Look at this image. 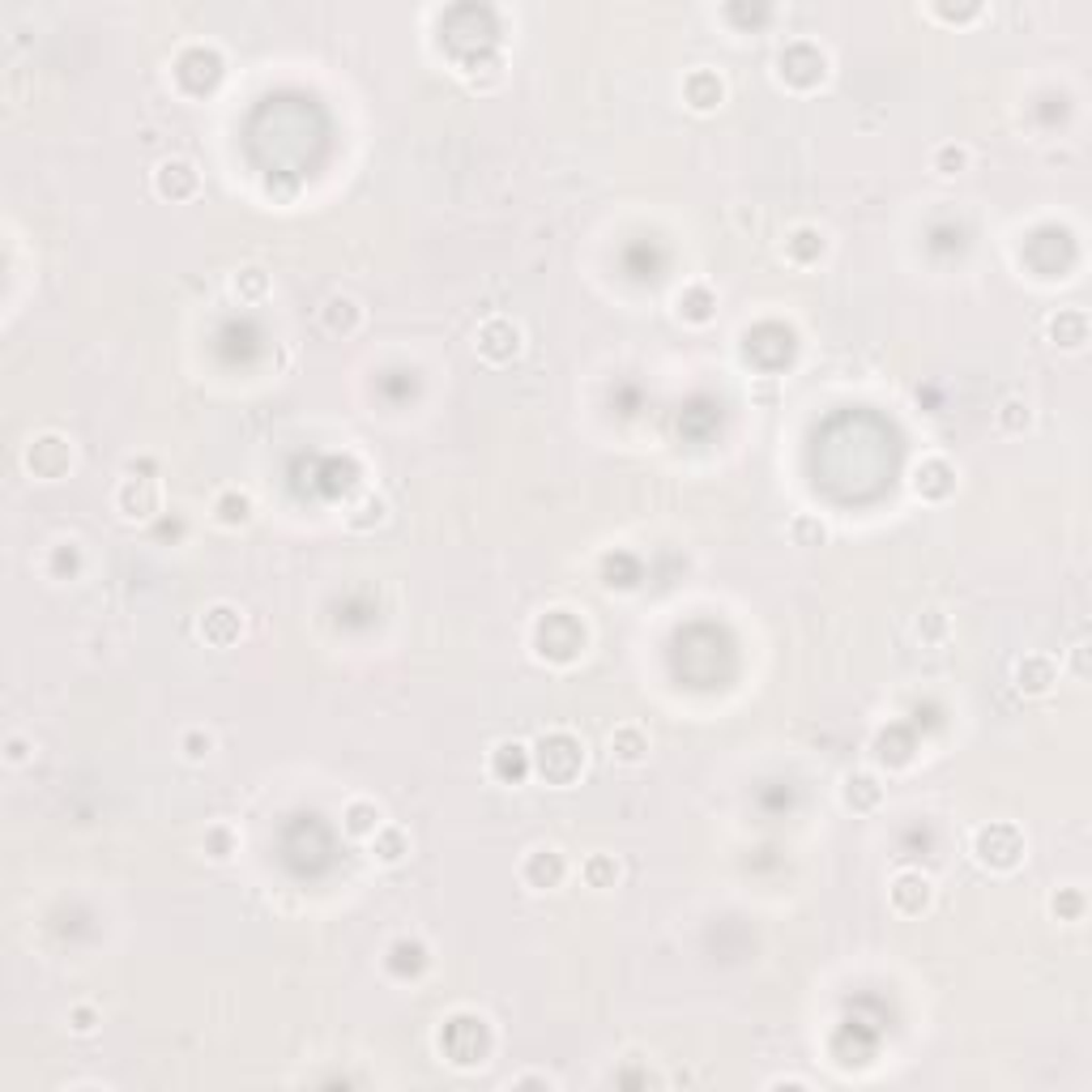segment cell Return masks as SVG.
Instances as JSON below:
<instances>
[{
	"label": "cell",
	"mask_w": 1092,
	"mask_h": 1092,
	"mask_svg": "<svg viewBox=\"0 0 1092 1092\" xmlns=\"http://www.w3.org/2000/svg\"><path fill=\"white\" fill-rule=\"evenodd\" d=\"M533 768L542 772L551 786H572L585 768V743L568 730H555V735H542L538 739V755H533Z\"/></svg>",
	"instance_id": "cell-1"
},
{
	"label": "cell",
	"mask_w": 1092,
	"mask_h": 1092,
	"mask_svg": "<svg viewBox=\"0 0 1092 1092\" xmlns=\"http://www.w3.org/2000/svg\"><path fill=\"white\" fill-rule=\"evenodd\" d=\"M973 853L986 871H1016L1024 862V833L1016 824H986L973 837Z\"/></svg>",
	"instance_id": "cell-2"
},
{
	"label": "cell",
	"mask_w": 1092,
	"mask_h": 1092,
	"mask_svg": "<svg viewBox=\"0 0 1092 1092\" xmlns=\"http://www.w3.org/2000/svg\"><path fill=\"white\" fill-rule=\"evenodd\" d=\"M777 77L790 90H815L819 81L828 77V60L815 43H790V48L777 56Z\"/></svg>",
	"instance_id": "cell-3"
},
{
	"label": "cell",
	"mask_w": 1092,
	"mask_h": 1092,
	"mask_svg": "<svg viewBox=\"0 0 1092 1092\" xmlns=\"http://www.w3.org/2000/svg\"><path fill=\"white\" fill-rule=\"evenodd\" d=\"M474 350L495 363V368H504V363H513L521 350H525V333L517 321H508V316H491V321L478 325V338H474Z\"/></svg>",
	"instance_id": "cell-4"
},
{
	"label": "cell",
	"mask_w": 1092,
	"mask_h": 1092,
	"mask_svg": "<svg viewBox=\"0 0 1092 1092\" xmlns=\"http://www.w3.org/2000/svg\"><path fill=\"white\" fill-rule=\"evenodd\" d=\"M69 466H73V444H69L65 436H39V440H30V448H26V470H30L34 478L56 482V478L69 474Z\"/></svg>",
	"instance_id": "cell-5"
},
{
	"label": "cell",
	"mask_w": 1092,
	"mask_h": 1092,
	"mask_svg": "<svg viewBox=\"0 0 1092 1092\" xmlns=\"http://www.w3.org/2000/svg\"><path fill=\"white\" fill-rule=\"evenodd\" d=\"M116 508L124 521H150L163 508V487L158 478H124L116 491Z\"/></svg>",
	"instance_id": "cell-6"
},
{
	"label": "cell",
	"mask_w": 1092,
	"mask_h": 1092,
	"mask_svg": "<svg viewBox=\"0 0 1092 1092\" xmlns=\"http://www.w3.org/2000/svg\"><path fill=\"white\" fill-rule=\"evenodd\" d=\"M564 875H568V862H564V853L551 849V845L529 849L525 862H521V879H525L533 892H551V888H560Z\"/></svg>",
	"instance_id": "cell-7"
},
{
	"label": "cell",
	"mask_w": 1092,
	"mask_h": 1092,
	"mask_svg": "<svg viewBox=\"0 0 1092 1092\" xmlns=\"http://www.w3.org/2000/svg\"><path fill=\"white\" fill-rule=\"evenodd\" d=\"M154 193L163 201H193L201 193V175L189 158H167L158 171H154Z\"/></svg>",
	"instance_id": "cell-8"
},
{
	"label": "cell",
	"mask_w": 1092,
	"mask_h": 1092,
	"mask_svg": "<svg viewBox=\"0 0 1092 1092\" xmlns=\"http://www.w3.org/2000/svg\"><path fill=\"white\" fill-rule=\"evenodd\" d=\"M888 896H892V909H896V914L918 918V914H926L930 900H935V884H930L922 871H900V875L892 879Z\"/></svg>",
	"instance_id": "cell-9"
},
{
	"label": "cell",
	"mask_w": 1092,
	"mask_h": 1092,
	"mask_svg": "<svg viewBox=\"0 0 1092 1092\" xmlns=\"http://www.w3.org/2000/svg\"><path fill=\"white\" fill-rule=\"evenodd\" d=\"M197 631H201V641H205V645H214V649H231V645L240 641V636H244V615H240L235 606L218 602V606H209V611L201 615Z\"/></svg>",
	"instance_id": "cell-10"
},
{
	"label": "cell",
	"mask_w": 1092,
	"mask_h": 1092,
	"mask_svg": "<svg viewBox=\"0 0 1092 1092\" xmlns=\"http://www.w3.org/2000/svg\"><path fill=\"white\" fill-rule=\"evenodd\" d=\"M1059 682V662L1050 653H1028L1016 662V692L1020 696H1045Z\"/></svg>",
	"instance_id": "cell-11"
},
{
	"label": "cell",
	"mask_w": 1092,
	"mask_h": 1092,
	"mask_svg": "<svg viewBox=\"0 0 1092 1092\" xmlns=\"http://www.w3.org/2000/svg\"><path fill=\"white\" fill-rule=\"evenodd\" d=\"M321 325L329 338H354L363 329V307L350 295H329L321 307Z\"/></svg>",
	"instance_id": "cell-12"
},
{
	"label": "cell",
	"mask_w": 1092,
	"mask_h": 1092,
	"mask_svg": "<svg viewBox=\"0 0 1092 1092\" xmlns=\"http://www.w3.org/2000/svg\"><path fill=\"white\" fill-rule=\"evenodd\" d=\"M682 99H688V107L700 111V116L717 111L725 103V81L717 73H709V69H696L688 81H682Z\"/></svg>",
	"instance_id": "cell-13"
},
{
	"label": "cell",
	"mask_w": 1092,
	"mask_h": 1092,
	"mask_svg": "<svg viewBox=\"0 0 1092 1092\" xmlns=\"http://www.w3.org/2000/svg\"><path fill=\"white\" fill-rule=\"evenodd\" d=\"M529 768H533V760L521 743H495V751H491V777L495 781L517 786V781L529 777Z\"/></svg>",
	"instance_id": "cell-14"
},
{
	"label": "cell",
	"mask_w": 1092,
	"mask_h": 1092,
	"mask_svg": "<svg viewBox=\"0 0 1092 1092\" xmlns=\"http://www.w3.org/2000/svg\"><path fill=\"white\" fill-rule=\"evenodd\" d=\"M252 513H256L252 495L240 491V487H226V491L214 495V521H218L222 529H240V525H248Z\"/></svg>",
	"instance_id": "cell-15"
},
{
	"label": "cell",
	"mask_w": 1092,
	"mask_h": 1092,
	"mask_svg": "<svg viewBox=\"0 0 1092 1092\" xmlns=\"http://www.w3.org/2000/svg\"><path fill=\"white\" fill-rule=\"evenodd\" d=\"M914 491H918L922 499H947V495L955 491V470H951L943 457H930V462H922V466L914 470Z\"/></svg>",
	"instance_id": "cell-16"
},
{
	"label": "cell",
	"mask_w": 1092,
	"mask_h": 1092,
	"mask_svg": "<svg viewBox=\"0 0 1092 1092\" xmlns=\"http://www.w3.org/2000/svg\"><path fill=\"white\" fill-rule=\"evenodd\" d=\"M342 824H346V833H350L354 841H372V837L384 828V811H380L376 802H368V798H354V802L342 811Z\"/></svg>",
	"instance_id": "cell-17"
},
{
	"label": "cell",
	"mask_w": 1092,
	"mask_h": 1092,
	"mask_svg": "<svg viewBox=\"0 0 1092 1092\" xmlns=\"http://www.w3.org/2000/svg\"><path fill=\"white\" fill-rule=\"evenodd\" d=\"M611 760L615 764H645L649 760V735L641 730V725H619V730L611 735Z\"/></svg>",
	"instance_id": "cell-18"
},
{
	"label": "cell",
	"mask_w": 1092,
	"mask_h": 1092,
	"mask_svg": "<svg viewBox=\"0 0 1092 1092\" xmlns=\"http://www.w3.org/2000/svg\"><path fill=\"white\" fill-rule=\"evenodd\" d=\"M1050 338L1063 350H1079L1088 342V312L1084 307H1067V312L1050 316Z\"/></svg>",
	"instance_id": "cell-19"
},
{
	"label": "cell",
	"mask_w": 1092,
	"mask_h": 1092,
	"mask_svg": "<svg viewBox=\"0 0 1092 1092\" xmlns=\"http://www.w3.org/2000/svg\"><path fill=\"white\" fill-rule=\"evenodd\" d=\"M824 231H819V226H794L790 231V240H786V256L794 260V265H815L819 256H824Z\"/></svg>",
	"instance_id": "cell-20"
},
{
	"label": "cell",
	"mask_w": 1092,
	"mask_h": 1092,
	"mask_svg": "<svg viewBox=\"0 0 1092 1092\" xmlns=\"http://www.w3.org/2000/svg\"><path fill=\"white\" fill-rule=\"evenodd\" d=\"M372 858L384 862V867H401L409 858V833L397 828V824H384L376 837H372Z\"/></svg>",
	"instance_id": "cell-21"
},
{
	"label": "cell",
	"mask_w": 1092,
	"mask_h": 1092,
	"mask_svg": "<svg viewBox=\"0 0 1092 1092\" xmlns=\"http://www.w3.org/2000/svg\"><path fill=\"white\" fill-rule=\"evenodd\" d=\"M969 167H973V150H969L965 142H943V146H935V154H930V171L943 175V179L965 175Z\"/></svg>",
	"instance_id": "cell-22"
},
{
	"label": "cell",
	"mask_w": 1092,
	"mask_h": 1092,
	"mask_svg": "<svg viewBox=\"0 0 1092 1092\" xmlns=\"http://www.w3.org/2000/svg\"><path fill=\"white\" fill-rule=\"evenodd\" d=\"M879 802H884V786L871 777V772H853V777H845V806L875 811Z\"/></svg>",
	"instance_id": "cell-23"
},
{
	"label": "cell",
	"mask_w": 1092,
	"mask_h": 1092,
	"mask_svg": "<svg viewBox=\"0 0 1092 1092\" xmlns=\"http://www.w3.org/2000/svg\"><path fill=\"white\" fill-rule=\"evenodd\" d=\"M389 521V504L380 495H363L358 504L346 513V525L350 529H376V525H384Z\"/></svg>",
	"instance_id": "cell-24"
},
{
	"label": "cell",
	"mask_w": 1092,
	"mask_h": 1092,
	"mask_svg": "<svg viewBox=\"0 0 1092 1092\" xmlns=\"http://www.w3.org/2000/svg\"><path fill=\"white\" fill-rule=\"evenodd\" d=\"M713 307H717V299H713L709 287H692L688 295H678V316H682V321H692V325L713 321Z\"/></svg>",
	"instance_id": "cell-25"
},
{
	"label": "cell",
	"mask_w": 1092,
	"mask_h": 1092,
	"mask_svg": "<svg viewBox=\"0 0 1092 1092\" xmlns=\"http://www.w3.org/2000/svg\"><path fill=\"white\" fill-rule=\"evenodd\" d=\"M994 423L1016 436V431H1024L1033 423V405L1024 397H1003V401H998V409H994Z\"/></svg>",
	"instance_id": "cell-26"
},
{
	"label": "cell",
	"mask_w": 1092,
	"mask_h": 1092,
	"mask_svg": "<svg viewBox=\"0 0 1092 1092\" xmlns=\"http://www.w3.org/2000/svg\"><path fill=\"white\" fill-rule=\"evenodd\" d=\"M580 875H585L589 888H615V879H619V862L606 858V853H598V858H589V862H585Z\"/></svg>",
	"instance_id": "cell-27"
},
{
	"label": "cell",
	"mask_w": 1092,
	"mask_h": 1092,
	"mask_svg": "<svg viewBox=\"0 0 1092 1092\" xmlns=\"http://www.w3.org/2000/svg\"><path fill=\"white\" fill-rule=\"evenodd\" d=\"M231 287H235V295H240V299H248V303H260V299L269 295V278H265V269H240Z\"/></svg>",
	"instance_id": "cell-28"
},
{
	"label": "cell",
	"mask_w": 1092,
	"mask_h": 1092,
	"mask_svg": "<svg viewBox=\"0 0 1092 1092\" xmlns=\"http://www.w3.org/2000/svg\"><path fill=\"white\" fill-rule=\"evenodd\" d=\"M179 751H184V760L201 764L214 751V735L209 730H184V735H179Z\"/></svg>",
	"instance_id": "cell-29"
},
{
	"label": "cell",
	"mask_w": 1092,
	"mask_h": 1092,
	"mask_svg": "<svg viewBox=\"0 0 1092 1092\" xmlns=\"http://www.w3.org/2000/svg\"><path fill=\"white\" fill-rule=\"evenodd\" d=\"M95 1024H99V1012L90 1008V1003H77V1008L69 1012V1028H73L77 1037H90V1033H95Z\"/></svg>",
	"instance_id": "cell-30"
},
{
	"label": "cell",
	"mask_w": 1092,
	"mask_h": 1092,
	"mask_svg": "<svg viewBox=\"0 0 1092 1092\" xmlns=\"http://www.w3.org/2000/svg\"><path fill=\"white\" fill-rule=\"evenodd\" d=\"M1054 914H1059V918H1071V922H1075V918L1084 914V896H1079L1075 888H1071V892H1063V896H1054Z\"/></svg>",
	"instance_id": "cell-31"
},
{
	"label": "cell",
	"mask_w": 1092,
	"mask_h": 1092,
	"mask_svg": "<svg viewBox=\"0 0 1092 1092\" xmlns=\"http://www.w3.org/2000/svg\"><path fill=\"white\" fill-rule=\"evenodd\" d=\"M802 533H811L815 542H824V538H828V529H824V525H811V521H794V538H802Z\"/></svg>",
	"instance_id": "cell-32"
},
{
	"label": "cell",
	"mask_w": 1092,
	"mask_h": 1092,
	"mask_svg": "<svg viewBox=\"0 0 1092 1092\" xmlns=\"http://www.w3.org/2000/svg\"><path fill=\"white\" fill-rule=\"evenodd\" d=\"M513 1084H555L551 1075H521V1079H513Z\"/></svg>",
	"instance_id": "cell-33"
}]
</instances>
